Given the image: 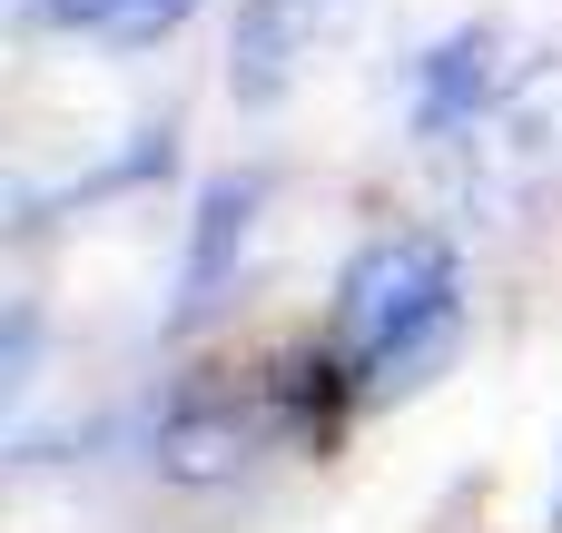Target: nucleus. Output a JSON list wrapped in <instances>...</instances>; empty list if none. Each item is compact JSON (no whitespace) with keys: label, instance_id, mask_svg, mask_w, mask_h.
<instances>
[{"label":"nucleus","instance_id":"nucleus-1","mask_svg":"<svg viewBox=\"0 0 562 533\" xmlns=\"http://www.w3.org/2000/svg\"><path fill=\"white\" fill-rule=\"evenodd\" d=\"M464 336V267L435 227H395L375 237L346 287H336V356L356 376V396H415L425 376H445Z\"/></svg>","mask_w":562,"mask_h":533},{"label":"nucleus","instance_id":"nucleus-2","mask_svg":"<svg viewBox=\"0 0 562 533\" xmlns=\"http://www.w3.org/2000/svg\"><path fill=\"white\" fill-rule=\"evenodd\" d=\"M356 0H237V30H227V99L237 109H277L296 89V69L346 30Z\"/></svg>","mask_w":562,"mask_h":533},{"label":"nucleus","instance_id":"nucleus-3","mask_svg":"<svg viewBox=\"0 0 562 533\" xmlns=\"http://www.w3.org/2000/svg\"><path fill=\"white\" fill-rule=\"evenodd\" d=\"M474 138L514 158V188H562V59H533L524 79H504Z\"/></svg>","mask_w":562,"mask_h":533},{"label":"nucleus","instance_id":"nucleus-4","mask_svg":"<svg viewBox=\"0 0 562 533\" xmlns=\"http://www.w3.org/2000/svg\"><path fill=\"white\" fill-rule=\"evenodd\" d=\"M494 30H454V40H435V59H425V79H415V129L425 138H474L484 129V109L504 99V69H494Z\"/></svg>","mask_w":562,"mask_h":533},{"label":"nucleus","instance_id":"nucleus-5","mask_svg":"<svg viewBox=\"0 0 562 533\" xmlns=\"http://www.w3.org/2000/svg\"><path fill=\"white\" fill-rule=\"evenodd\" d=\"M257 178H207V198H198V237H188V277H178V326H198L217 297H227V277H237V257H247V237H257Z\"/></svg>","mask_w":562,"mask_h":533},{"label":"nucleus","instance_id":"nucleus-6","mask_svg":"<svg viewBox=\"0 0 562 533\" xmlns=\"http://www.w3.org/2000/svg\"><path fill=\"white\" fill-rule=\"evenodd\" d=\"M247 415L237 406H178L168 425H158V475H178V485H217V475H237L247 465Z\"/></svg>","mask_w":562,"mask_h":533},{"label":"nucleus","instance_id":"nucleus-7","mask_svg":"<svg viewBox=\"0 0 562 533\" xmlns=\"http://www.w3.org/2000/svg\"><path fill=\"white\" fill-rule=\"evenodd\" d=\"M40 20H59V30H89V40H119V49H148V40H168L198 0H30Z\"/></svg>","mask_w":562,"mask_h":533}]
</instances>
